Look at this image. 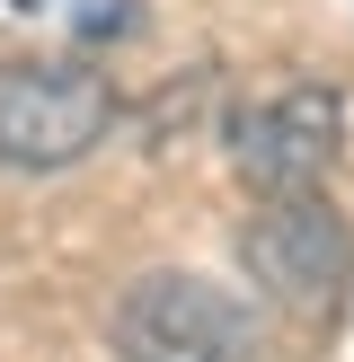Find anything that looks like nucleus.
Instances as JSON below:
<instances>
[{"mask_svg":"<svg viewBox=\"0 0 354 362\" xmlns=\"http://www.w3.org/2000/svg\"><path fill=\"white\" fill-rule=\"evenodd\" d=\"M106 345H115V362H257L266 327L230 283L159 265V274L124 283L115 318H106Z\"/></svg>","mask_w":354,"mask_h":362,"instance_id":"1","label":"nucleus"},{"mask_svg":"<svg viewBox=\"0 0 354 362\" xmlns=\"http://www.w3.org/2000/svg\"><path fill=\"white\" fill-rule=\"evenodd\" d=\"M239 274L257 283L275 310L319 318L346 300L354 283V230L328 212V194H292V204H257L239 221Z\"/></svg>","mask_w":354,"mask_h":362,"instance_id":"3","label":"nucleus"},{"mask_svg":"<svg viewBox=\"0 0 354 362\" xmlns=\"http://www.w3.org/2000/svg\"><path fill=\"white\" fill-rule=\"evenodd\" d=\"M336 151H346V98L328 80H292V88H275V98L230 115V159H239V177L266 204L319 194V177L336 168Z\"/></svg>","mask_w":354,"mask_h":362,"instance_id":"4","label":"nucleus"},{"mask_svg":"<svg viewBox=\"0 0 354 362\" xmlns=\"http://www.w3.org/2000/svg\"><path fill=\"white\" fill-rule=\"evenodd\" d=\"M115 124V98L88 62H0V168L53 177L80 168Z\"/></svg>","mask_w":354,"mask_h":362,"instance_id":"2","label":"nucleus"}]
</instances>
